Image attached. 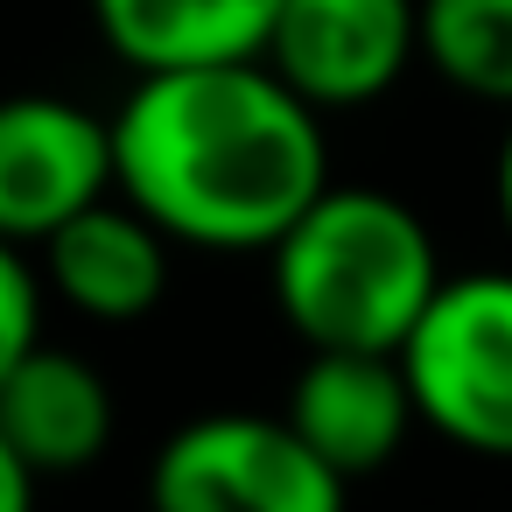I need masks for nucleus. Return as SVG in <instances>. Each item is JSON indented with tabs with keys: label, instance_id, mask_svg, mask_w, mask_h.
<instances>
[{
	"label": "nucleus",
	"instance_id": "6",
	"mask_svg": "<svg viewBox=\"0 0 512 512\" xmlns=\"http://www.w3.org/2000/svg\"><path fill=\"white\" fill-rule=\"evenodd\" d=\"M113 190V120L64 92L0 99V239L43 246Z\"/></svg>",
	"mask_w": 512,
	"mask_h": 512
},
{
	"label": "nucleus",
	"instance_id": "3",
	"mask_svg": "<svg viewBox=\"0 0 512 512\" xmlns=\"http://www.w3.org/2000/svg\"><path fill=\"white\" fill-rule=\"evenodd\" d=\"M400 372L421 428L512 463V267L442 274L400 344Z\"/></svg>",
	"mask_w": 512,
	"mask_h": 512
},
{
	"label": "nucleus",
	"instance_id": "14",
	"mask_svg": "<svg viewBox=\"0 0 512 512\" xmlns=\"http://www.w3.org/2000/svg\"><path fill=\"white\" fill-rule=\"evenodd\" d=\"M491 197H498V225L512 239V127L498 134V169H491Z\"/></svg>",
	"mask_w": 512,
	"mask_h": 512
},
{
	"label": "nucleus",
	"instance_id": "11",
	"mask_svg": "<svg viewBox=\"0 0 512 512\" xmlns=\"http://www.w3.org/2000/svg\"><path fill=\"white\" fill-rule=\"evenodd\" d=\"M421 64L512 113V0H421Z\"/></svg>",
	"mask_w": 512,
	"mask_h": 512
},
{
	"label": "nucleus",
	"instance_id": "13",
	"mask_svg": "<svg viewBox=\"0 0 512 512\" xmlns=\"http://www.w3.org/2000/svg\"><path fill=\"white\" fill-rule=\"evenodd\" d=\"M36 470L22 463V449L8 442V435H0V512H36Z\"/></svg>",
	"mask_w": 512,
	"mask_h": 512
},
{
	"label": "nucleus",
	"instance_id": "12",
	"mask_svg": "<svg viewBox=\"0 0 512 512\" xmlns=\"http://www.w3.org/2000/svg\"><path fill=\"white\" fill-rule=\"evenodd\" d=\"M43 337V274L29 267V246L0 239V379Z\"/></svg>",
	"mask_w": 512,
	"mask_h": 512
},
{
	"label": "nucleus",
	"instance_id": "5",
	"mask_svg": "<svg viewBox=\"0 0 512 512\" xmlns=\"http://www.w3.org/2000/svg\"><path fill=\"white\" fill-rule=\"evenodd\" d=\"M260 57L316 113L372 106L421 57V0H281Z\"/></svg>",
	"mask_w": 512,
	"mask_h": 512
},
{
	"label": "nucleus",
	"instance_id": "1",
	"mask_svg": "<svg viewBox=\"0 0 512 512\" xmlns=\"http://www.w3.org/2000/svg\"><path fill=\"white\" fill-rule=\"evenodd\" d=\"M323 183V113L267 57L141 71L113 113V190L176 246L267 253Z\"/></svg>",
	"mask_w": 512,
	"mask_h": 512
},
{
	"label": "nucleus",
	"instance_id": "7",
	"mask_svg": "<svg viewBox=\"0 0 512 512\" xmlns=\"http://www.w3.org/2000/svg\"><path fill=\"white\" fill-rule=\"evenodd\" d=\"M281 414L351 484L386 470L400 456V442L421 428L400 351H309V365L295 372Z\"/></svg>",
	"mask_w": 512,
	"mask_h": 512
},
{
	"label": "nucleus",
	"instance_id": "4",
	"mask_svg": "<svg viewBox=\"0 0 512 512\" xmlns=\"http://www.w3.org/2000/svg\"><path fill=\"white\" fill-rule=\"evenodd\" d=\"M344 491L288 414L246 407L183 421L148 463V512H344Z\"/></svg>",
	"mask_w": 512,
	"mask_h": 512
},
{
	"label": "nucleus",
	"instance_id": "8",
	"mask_svg": "<svg viewBox=\"0 0 512 512\" xmlns=\"http://www.w3.org/2000/svg\"><path fill=\"white\" fill-rule=\"evenodd\" d=\"M169 246L176 239L141 204L106 190L43 239V288L92 323H141L169 295Z\"/></svg>",
	"mask_w": 512,
	"mask_h": 512
},
{
	"label": "nucleus",
	"instance_id": "10",
	"mask_svg": "<svg viewBox=\"0 0 512 512\" xmlns=\"http://www.w3.org/2000/svg\"><path fill=\"white\" fill-rule=\"evenodd\" d=\"M106 50L134 71L260 57L281 0H85Z\"/></svg>",
	"mask_w": 512,
	"mask_h": 512
},
{
	"label": "nucleus",
	"instance_id": "2",
	"mask_svg": "<svg viewBox=\"0 0 512 512\" xmlns=\"http://www.w3.org/2000/svg\"><path fill=\"white\" fill-rule=\"evenodd\" d=\"M274 309L309 351H400L442 288L435 232L386 190L323 183L267 246Z\"/></svg>",
	"mask_w": 512,
	"mask_h": 512
},
{
	"label": "nucleus",
	"instance_id": "9",
	"mask_svg": "<svg viewBox=\"0 0 512 512\" xmlns=\"http://www.w3.org/2000/svg\"><path fill=\"white\" fill-rule=\"evenodd\" d=\"M0 435L22 449L36 477H78L113 442V386L92 358L29 344L0 379Z\"/></svg>",
	"mask_w": 512,
	"mask_h": 512
}]
</instances>
